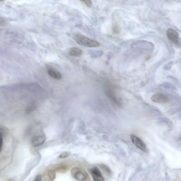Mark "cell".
Segmentation results:
<instances>
[{"label": "cell", "mask_w": 181, "mask_h": 181, "mask_svg": "<svg viewBox=\"0 0 181 181\" xmlns=\"http://www.w3.org/2000/svg\"><path fill=\"white\" fill-rule=\"evenodd\" d=\"M75 39L78 44L88 48H96L100 46V43L97 41L89 38L80 34L76 35L75 36Z\"/></svg>", "instance_id": "obj_1"}, {"label": "cell", "mask_w": 181, "mask_h": 181, "mask_svg": "<svg viewBox=\"0 0 181 181\" xmlns=\"http://www.w3.org/2000/svg\"><path fill=\"white\" fill-rule=\"evenodd\" d=\"M71 175L74 179L78 181H87L89 179L88 174L79 167L73 168L71 170Z\"/></svg>", "instance_id": "obj_2"}, {"label": "cell", "mask_w": 181, "mask_h": 181, "mask_svg": "<svg viewBox=\"0 0 181 181\" xmlns=\"http://www.w3.org/2000/svg\"><path fill=\"white\" fill-rule=\"evenodd\" d=\"M130 138L131 139L132 142L137 147L145 152H147L148 150L146 145H145V143H143V141L141 139L133 134L131 135Z\"/></svg>", "instance_id": "obj_3"}, {"label": "cell", "mask_w": 181, "mask_h": 181, "mask_svg": "<svg viewBox=\"0 0 181 181\" xmlns=\"http://www.w3.org/2000/svg\"><path fill=\"white\" fill-rule=\"evenodd\" d=\"M151 100L153 102L159 103V104H165L168 102V98L165 95L161 93H157L152 96Z\"/></svg>", "instance_id": "obj_4"}, {"label": "cell", "mask_w": 181, "mask_h": 181, "mask_svg": "<svg viewBox=\"0 0 181 181\" xmlns=\"http://www.w3.org/2000/svg\"><path fill=\"white\" fill-rule=\"evenodd\" d=\"M89 171L91 176H93L94 180L95 181H103L104 180L102 172L98 168L96 167L91 168Z\"/></svg>", "instance_id": "obj_5"}, {"label": "cell", "mask_w": 181, "mask_h": 181, "mask_svg": "<svg viewBox=\"0 0 181 181\" xmlns=\"http://www.w3.org/2000/svg\"><path fill=\"white\" fill-rule=\"evenodd\" d=\"M167 35L168 38L173 43H174L176 45L179 44V34L175 30L169 29L167 32Z\"/></svg>", "instance_id": "obj_6"}, {"label": "cell", "mask_w": 181, "mask_h": 181, "mask_svg": "<svg viewBox=\"0 0 181 181\" xmlns=\"http://www.w3.org/2000/svg\"><path fill=\"white\" fill-rule=\"evenodd\" d=\"M46 140L45 136L44 135H37L34 136L32 138L31 143L32 146L37 147L43 145Z\"/></svg>", "instance_id": "obj_7"}, {"label": "cell", "mask_w": 181, "mask_h": 181, "mask_svg": "<svg viewBox=\"0 0 181 181\" xmlns=\"http://www.w3.org/2000/svg\"><path fill=\"white\" fill-rule=\"evenodd\" d=\"M46 69L48 71V73L49 74L50 76L53 78L54 79L57 80H60L62 78L61 73L59 72L57 70H55L54 68H53L52 66H46Z\"/></svg>", "instance_id": "obj_8"}, {"label": "cell", "mask_w": 181, "mask_h": 181, "mask_svg": "<svg viewBox=\"0 0 181 181\" xmlns=\"http://www.w3.org/2000/svg\"><path fill=\"white\" fill-rule=\"evenodd\" d=\"M69 54L72 57H80L82 54V50L78 48H71L69 51Z\"/></svg>", "instance_id": "obj_9"}, {"label": "cell", "mask_w": 181, "mask_h": 181, "mask_svg": "<svg viewBox=\"0 0 181 181\" xmlns=\"http://www.w3.org/2000/svg\"><path fill=\"white\" fill-rule=\"evenodd\" d=\"M106 94L107 96H108L112 101H113L115 103H116V104H118V105H120V102L118 100L117 98L116 97L115 95H114V94L113 92L112 91L110 90V89H109V90L107 91Z\"/></svg>", "instance_id": "obj_10"}, {"label": "cell", "mask_w": 181, "mask_h": 181, "mask_svg": "<svg viewBox=\"0 0 181 181\" xmlns=\"http://www.w3.org/2000/svg\"><path fill=\"white\" fill-rule=\"evenodd\" d=\"M100 167L102 168V170H103L106 173L111 174V170L107 166L104 165H100Z\"/></svg>", "instance_id": "obj_11"}, {"label": "cell", "mask_w": 181, "mask_h": 181, "mask_svg": "<svg viewBox=\"0 0 181 181\" xmlns=\"http://www.w3.org/2000/svg\"><path fill=\"white\" fill-rule=\"evenodd\" d=\"M48 175L52 179H54L55 177V173L53 170H49L48 172Z\"/></svg>", "instance_id": "obj_12"}, {"label": "cell", "mask_w": 181, "mask_h": 181, "mask_svg": "<svg viewBox=\"0 0 181 181\" xmlns=\"http://www.w3.org/2000/svg\"><path fill=\"white\" fill-rule=\"evenodd\" d=\"M69 155H70V154L69 152H63V153L61 154L60 155V156H59V158L62 159L66 158V157L69 156Z\"/></svg>", "instance_id": "obj_13"}, {"label": "cell", "mask_w": 181, "mask_h": 181, "mask_svg": "<svg viewBox=\"0 0 181 181\" xmlns=\"http://www.w3.org/2000/svg\"><path fill=\"white\" fill-rule=\"evenodd\" d=\"M80 1H81L82 2H83L89 7H91L93 4L91 0H80Z\"/></svg>", "instance_id": "obj_14"}, {"label": "cell", "mask_w": 181, "mask_h": 181, "mask_svg": "<svg viewBox=\"0 0 181 181\" xmlns=\"http://www.w3.org/2000/svg\"><path fill=\"white\" fill-rule=\"evenodd\" d=\"M3 141L2 134H1V152L2 151L3 148Z\"/></svg>", "instance_id": "obj_15"}, {"label": "cell", "mask_w": 181, "mask_h": 181, "mask_svg": "<svg viewBox=\"0 0 181 181\" xmlns=\"http://www.w3.org/2000/svg\"><path fill=\"white\" fill-rule=\"evenodd\" d=\"M41 177H41V175H38V176H37L36 177V179H35V181H41Z\"/></svg>", "instance_id": "obj_16"}, {"label": "cell", "mask_w": 181, "mask_h": 181, "mask_svg": "<svg viewBox=\"0 0 181 181\" xmlns=\"http://www.w3.org/2000/svg\"><path fill=\"white\" fill-rule=\"evenodd\" d=\"M1 1H3V0H1Z\"/></svg>", "instance_id": "obj_17"}]
</instances>
